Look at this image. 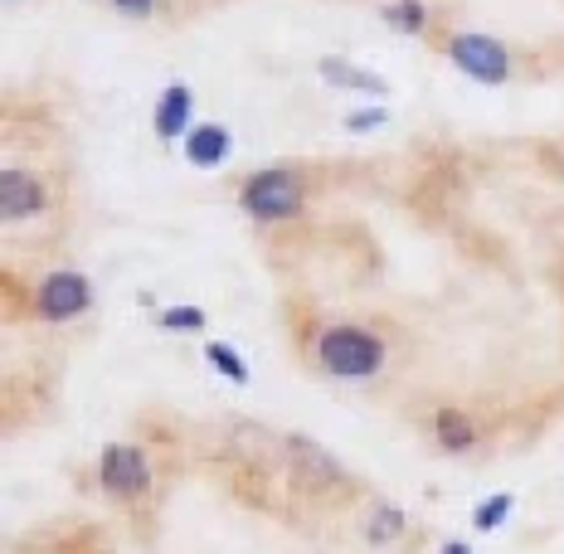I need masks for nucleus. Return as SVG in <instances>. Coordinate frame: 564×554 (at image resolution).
Segmentation results:
<instances>
[{"label":"nucleus","instance_id":"nucleus-20","mask_svg":"<svg viewBox=\"0 0 564 554\" xmlns=\"http://www.w3.org/2000/svg\"><path fill=\"white\" fill-rule=\"evenodd\" d=\"M6 6H20V0H6Z\"/></svg>","mask_w":564,"mask_h":554},{"label":"nucleus","instance_id":"nucleus-10","mask_svg":"<svg viewBox=\"0 0 564 554\" xmlns=\"http://www.w3.org/2000/svg\"><path fill=\"white\" fill-rule=\"evenodd\" d=\"M409 511L390 497H360V515H356V535L366 550H399L409 540Z\"/></svg>","mask_w":564,"mask_h":554},{"label":"nucleus","instance_id":"nucleus-7","mask_svg":"<svg viewBox=\"0 0 564 554\" xmlns=\"http://www.w3.org/2000/svg\"><path fill=\"white\" fill-rule=\"evenodd\" d=\"M278 467L288 477V487L307 501H336V491H356V481L340 467V457L316 438H307V433H282Z\"/></svg>","mask_w":564,"mask_h":554},{"label":"nucleus","instance_id":"nucleus-18","mask_svg":"<svg viewBox=\"0 0 564 554\" xmlns=\"http://www.w3.org/2000/svg\"><path fill=\"white\" fill-rule=\"evenodd\" d=\"M161 0H108V10L117 20H132V25H147L151 15H156Z\"/></svg>","mask_w":564,"mask_h":554},{"label":"nucleus","instance_id":"nucleus-17","mask_svg":"<svg viewBox=\"0 0 564 554\" xmlns=\"http://www.w3.org/2000/svg\"><path fill=\"white\" fill-rule=\"evenodd\" d=\"M384 122H390V102H360L356 112H346V117H340V127H346V132H356V137L380 132Z\"/></svg>","mask_w":564,"mask_h":554},{"label":"nucleus","instance_id":"nucleus-19","mask_svg":"<svg viewBox=\"0 0 564 554\" xmlns=\"http://www.w3.org/2000/svg\"><path fill=\"white\" fill-rule=\"evenodd\" d=\"M438 554H473L467 540H438Z\"/></svg>","mask_w":564,"mask_h":554},{"label":"nucleus","instance_id":"nucleus-13","mask_svg":"<svg viewBox=\"0 0 564 554\" xmlns=\"http://www.w3.org/2000/svg\"><path fill=\"white\" fill-rule=\"evenodd\" d=\"M380 20L390 25L394 34H404V40H438V30H433V10L429 0H380Z\"/></svg>","mask_w":564,"mask_h":554},{"label":"nucleus","instance_id":"nucleus-11","mask_svg":"<svg viewBox=\"0 0 564 554\" xmlns=\"http://www.w3.org/2000/svg\"><path fill=\"white\" fill-rule=\"evenodd\" d=\"M316 78H322L326 88L336 93H350V98H370V102H390V78L370 74V68H360L356 58H340V54H322L316 58Z\"/></svg>","mask_w":564,"mask_h":554},{"label":"nucleus","instance_id":"nucleus-5","mask_svg":"<svg viewBox=\"0 0 564 554\" xmlns=\"http://www.w3.org/2000/svg\"><path fill=\"white\" fill-rule=\"evenodd\" d=\"M98 306V282L74 263H50L25 282V322L30 326H78Z\"/></svg>","mask_w":564,"mask_h":554},{"label":"nucleus","instance_id":"nucleus-12","mask_svg":"<svg viewBox=\"0 0 564 554\" xmlns=\"http://www.w3.org/2000/svg\"><path fill=\"white\" fill-rule=\"evenodd\" d=\"M181 161L199 175L225 171L234 161V132L225 122H195V132L181 141Z\"/></svg>","mask_w":564,"mask_h":554},{"label":"nucleus","instance_id":"nucleus-6","mask_svg":"<svg viewBox=\"0 0 564 554\" xmlns=\"http://www.w3.org/2000/svg\"><path fill=\"white\" fill-rule=\"evenodd\" d=\"M433 50L448 58L463 78H473L481 88H511L516 78H525V58L516 54L507 40H497V34H487V30H443L438 40H433Z\"/></svg>","mask_w":564,"mask_h":554},{"label":"nucleus","instance_id":"nucleus-9","mask_svg":"<svg viewBox=\"0 0 564 554\" xmlns=\"http://www.w3.org/2000/svg\"><path fill=\"white\" fill-rule=\"evenodd\" d=\"M195 112H199L195 88L185 84V78H175V84H166V88L156 93V102H151L147 127H151V137H156L161 146H181V141L195 132V122H199Z\"/></svg>","mask_w":564,"mask_h":554},{"label":"nucleus","instance_id":"nucleus-15","mask_svg":"<svg viewBox=\"0 0 564 554\" xmlns=\"http://www.w3.org/2000/svg\"><path fill=\"white\" fill-rule=\"evenodd\" d=\"M516 511H521L516 491H491V497H481L473 511H467V530H473V535H497V530L511 525Z\"/></svg>","mask_w":564,"mask_h":554},{"label":"nucleus","instance_id":"nucleus-2","mask_svg":"<svg viewBox=\"0 0 564 554\" xmlns=\"http://www.w3.org/2000/svg\"><path fill=\"white\" fill-rule=\"evenodd\" d=\"M93 491L108 506L127 515H151V506L161 501V471H156V447L147 438H112L98 447L88 467Z\"/></svg>","mask_w":564,"mask_h":554},{"label":"nucleus","instance_id":"nucleus-8","mask_svg":"<svg viewBox=\"0 0 564 554\" xmlns=\"http://www.w3.org/2000/svg\"><path fill=\"white\" fill-rule=\"evenodd\" d=\"M423 438L443 457H473L487 447V423L463 404H433L429 414H423Z\"/></svg>","mask_w":564,"mask_h":554},{"label":"nucleus","instance_id":"nucleus-16","mask_svg":"<svg viewBox=\"0 0 564 554\" xmlns=\"http://www.w3.org/2000/svg\"><path fill=\"white\" fill-rule=\"evenodd\" d=\"M151 326H156L161 336H209V312L195 302H171L161 306V312H151Z\"/></svg>","mask_w":564,"mask_h":554},{"label":"nucleus","instance_id":"nucleus-1","mask_svg":"<svg viewBox=\"0 0 564 554\" xmlns=\"http://www.w3.org/2000/svg\"><path fill=\"white\" fill-rule=\"evenodd\" d=\"M297 356L307 370H316L332 384H375L390 370V336L375 322H350V316H316L307 312V326H302Z\"/></svg>","mask_w":564,"mask_h":554},{"label":"nucleus","instance_id":"nucleus-14","mask_svg":"<svg viewBox=\"0 0 564 554\" xmlns=\"http://www.w3.org/2000/svg\"><path fill=\"white\" fill-rule=\"evenodd\" d=\"M199 356H205V365H209L215 374H225L234 389H249V384H253L249 360H243V350L234 346V340H225V336H205V340H199Z\"/></svg>","mask_w":564,"mask_h":554},{"label":"nucleus","instance_id":"nucleus-3","mask_svg":"<svg viewBox=\"0 0 564 554\" xmlns=\"http://www.w3.org/2000/svg\"><path fill=\"white\" fill-rule=\"evenodd\" d=\"M312 171L307 166H258L234 181V209L258 229H288L307 219Z\"/></svg>","mask_w":564,"mask_h":554},{"label":"nucleus","instance_id":"nucleus-4","mask_svg":"<svg viewBox=\"0 0 564 554\" xmlns=\"http://www.w3.org/2000/svg\"><path fill=\"white\" fill-rule=\"evenodd\" d=\"M64 205V175H58L50 161L25 156L20 161L15 151L0 166V224L6 233L34 229V224H50Z\"/></svg>","mask_w":564,"mask_h":554}]
</instances>
